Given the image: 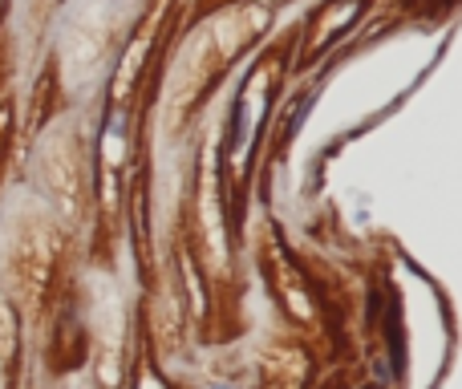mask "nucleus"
Wrapping results in <instances>:
<instances>
[{
  "mask_svg": "<svg viewBox=\"0 0 462 389\" xmlns=\"http://www.w3.org/2000/svg\"><path fill=\"white\" fill-rule=\"evenodd\" d=\"M187 167L167 231L159 276L175 288L179 320L203 349H227L247 333V244L227 219L224 175L216 159V122L203 118L187 138Z\"/></svg>",
  "mask_w": 462,
  "mask_h": 389,
  "instance_id": "obj_2",
  "label": "nucleus"
},
{
  "mask_svg": "<svg viewBox=\"0 0 462 389\" xmlns=\"http://www.w3.org/2000/svg\"><path fill=\"white\" fill-rule=\"evenodd\" d=\"M382 24H442L455 16L458 0H377Z\"/></svg>",
  "mask_w": 462,
  "mask_h": 389,
  "instance_id": "obj_12",
  "label": "nucleus"
},
{
  "mask_svg": "<svg viewBox=\"0 0 462 389\" xmlns=\"http://www.w3.org/2000/svg\"><path fill=\"white\" fill-rule=\"evenodd\" d=\"M29 369V329L24 317L5 292H0V389H24Z\"/></svg>",
  "mask_w": 462,
  "mask_h": 389,
  "instance_id": "obj_11",
  "label": "nucleus"
},
{
  "mask_svg": "<svg viewBox=\"0 0 462 389\" xmlns=\"http://www.w3.org/2000/svg\"><path fill=\"white\" fill-rule=\"evenodd\" d=\"M296 37H300V24L292 16L284 29H272L247 53L236 89L227 97L224 118L216 122V159H219V175H224L227 219L236 239H244V244H247V207H252L255 175H260L263 138L272 134L276 110L284 102L288 81H292Z\"/></svg>",
  "mask_w": 462,
  "mask_h": 389,
  "instance_id": "obj_4",
  "label": "nucleus"
},
{
  "mask_svg": "<svg viewBox=\"0 0 462 389\" xmlns=\"http://www.w3.org/2000/svg\"><path fill=\"white\" fill-rule=\"evenodd\" d=\"M377 13V0H312L296 24V53H292V78H309L333 49H341L349 37H357V29H365V21Z\"/></svg>",
  "mask_w": 462,
  "mask_h": 389,
  "instance_id": "obj_9",
  "label": "nucleus"
},
{
  "mask_svg": "<svg viewBox=\"0 0 462 389\" xmlns=\"http://www.w3.org/2000/svg\"><path fill=\"white\" fill-rule=\"evenodd\" d=\"M16 118H21V97L13 89V94L0 97V195H5L16 167V154H21V146H16Z\"/></svg>",
  "mask_w": 462,
  "mask_h": 389,
  "instance_id": "obj_14",
  "label": "nucleus"
},
{
  "mask_svg": "<svg viewBox=\"0 0 462 389\" xmlns=\"http://www.w3.org/2000/svg\"><path fill=\"white\" fill-rule=\"evenodd\" d=\"M122 389H187V382H179L167 369L159 341L151 329V309L146 296L138 292L134 312H130V353H126V385Z\"/></svg>",
  "mask_w": 462,
  "mask_h": 389,
  "instance_id": "obj_10",
  "label": "nucleus"
},
{
  "mask_svg": "<svg viewBox=\"0 0 462 389\" xmlns=\"http://www.w3.org/2000/svg\"><path fill=\"white\" fill-rule=\"evenodd\" d=\"M24 389H41V385H24Z\"/></svg>",
  "mask_w": 462,
  "mask_h": 389,
  "instance_id": "obj_16",
  "label": "nucleus"
},
{
  "mask_svg": "<svg viewBox=\"0 0 462 389\" xmlns=\"http://www.w3.org/2000/svg\"><path fill=\"white\" fill-rule=\"evenodd\" d=\"M252 260L263 276L272 304H276L284 329L317 357V366H337L345 357V329L328 288L296 260L288 239L280 236L276 219L263 207V219L252 236Z\"/></svg>",
  "mask_w": 462,
  "mask_h": 389,
  "instance_id": "obj_6",
  "label": "nucleus"
},
{
  "mask_svg": "<svg viewBox=\"0 0 462 389\" xmlns=\"http://www.w3.org/2000/svg\"><path fill=\"white\" fill-rule=\"evenodd\" d=\"M86 268V236L53 215L41 199L21 203L0 236V292L21 309L24 329L45 320L49 304Z\"/></svg>",
  "mask_w": 462,
  "mask_h": 389,
  "instance_id": "obj_5",
  "label": "nucleus"
},
{
  "mask_svg": "<svg viewBox=\"0 0 462 389\" xmlns=\"http://www.w3.org/2000/svg\"><path fill=\"white\" fill-rule=\"evenodd\" d=\"M276 16L280 13L268 0H244L203 16L191 29H179L154 114V134L162 143L183 146L191 138V130L208 118L216 94L231 81L236 65H244L247 53L276 29Z\"/></svg>",
  "mask_w": 462,
  "mask_h": 389,
  "instance_id": "obj_3",
  "label": "nucleus"
},
{
  "mask_svg": "<svg viewBox=\"0 0 462 389\" xmlns=\"http://www.w3.org/2000/svg\"><path fill=\"white\" fill-rule=\"evenodd\" d=\"M183 24V0H134L106 78L97 81L89 126V179L94 219L86 236V264L118 272L122 244L130 239L138 292L159 288L154 264V114L171 45Z\"/></svg>",
  "mask_w": 462,
  "mask_h": 389,
  "instance_id": "obj_1",
  "label": "nucleus"
},
{
  "mask_svg": "<svg viewBox=\"0 0 462 389\" xmlns=\"http://www.w3.org/2000/svg\"><path fill=\"white\" fill-rule=\"evenodd\" d=\"M21 37H16V0H0V97L16 89V69H21Z\"/></svg>",
  "mask_w": 462,
  "mask_h": 389,
  "instance_id": "obj_13",
  "label": "nucleus"
},
{
  "mask_svg": "<svg viewBox=\"0 0 462 389\" xmlns=\"http://www.w3.org/2000/svg\"><path fill=\"white\" fill-rule=\"evenodd\" d=\"M32 337H37V366L45 382L57 385L89 369V264L61 288Z\"/></svg>",
  "mask_w": 462,
  "mask_h": 389,
  "instance_id": "obj_8",
  "label": "nucleus"
},
{
  "mask_svg": "<svg viewBox=\"0 0 462 389\" xmlns=\"http://www.w3.org/2000/svg\"><path fill=\"white\" fill-rule=\"evenodd\" d=\"M231 5H244V0H183V24H179V29H191L203 16L219 13V8H231Z\"/></svg>",
  "mask_w": 462,
  "mask_h": 389,
  "instance_id": "obj_15",
  "label": "nucleus"
},
{
  "mask_svg": "<svg viewBox=\"0 0 462 389\" xmlns=\"http://www.w3.org/2000/svg\"><path fill=\"white\" fill-rule=\"evenodd\" d=\"M32 175L37 191L53 215H61L78 236H89L94 219V179H89V114L78 106L57 114L37 138H32Z\"/></svg>",
  "mask_w": 462,
  "mask_h": 389,
  "instance_id": "obj_7",
  "label": "nucleus"
}]
</instances>
